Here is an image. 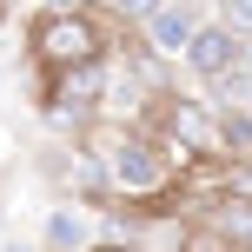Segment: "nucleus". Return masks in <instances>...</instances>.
Returning a JSON list of instances; mask_svg holds the SVG:
<instances>
[{"mask_svg": "<svg viewBox=\"0 0 252 252\" xmlns=\"http://www.w3.org/2000/svg\"><path fill=\"white\" fill-rule=\"evenodd\" d=\"M219 113V146H226V159L239 166V159H252V113L246 106H213Z\"/></svg>", "mask_w": 252, "mask_h": 252, "instance_id": "6", "label": "nucleus"}, {"mask_svg": "<svg viewBox=\"0 0 252 252\" xmlns=\"http://www.w3.org/2000/svg\"><path fill=\"white\" fill-rule=\"evenodd\" d=\"M199 7H213V0H199Z\"/></svg>", "mask_w": 252, "mask_h": 252, "instance_id": "14", "label": "nucleus"}, {"mask_svg": "<svg viewBox=\"0 0 252 252\" xmlns=\"http://www.w3.org/2000/svg\"><path fill=\"white\" fill-rule=\"evenodd\" d=\"M0 252H40V239H0Z\"/></svg>", "mask_w": 252, "mask_h": 252, "instance_id": "10", "label": "nucleus"}, {"mask_svg": "<svg viewBox=\"0 0 252 252\" xmlns=\"http://www.w3.org/2000/svg\"><path fill=\"white\" fill-rule=\"evenodd\" d=\"M246 113H252V106H246Z\"/></svg>", "mask_w": 252, "mask_h": 252, "instance_id": "15", "label": "nucleus"}, {"mask_svg": "<svg viewBox=\"0 0 252 252\" xmlns=\"http://www.w3.org/2000/svg\"><path fill=\"white\" fill-rule=\"evenodd\" d=\"M213 7H219V20H226V27L252 33V0H213Z\"/></svg>", "mask_w": 252, "mask_h": 252, "instance_id": "8", "label": "nucleus"}, {"mask_svg": "<svg viewBox=\"0 0 252 252\" xmlns=\"http://www.w3.org/2000/svg\"><path fill=\"white\" fill-rule=\"evenodd\" d=\"M93 246H100V213H87L73 199H53L47 219H40V252H93Z\"/></svg>", "mask_w": 252, "mask_h": 252, "instance_id": "4", "label": "nucleus"}, {"mask_svg": "<svg viewBox=\"0 0 252 252\" xmlns=\"http://www.w3.org/2000/svg\"><path fill=\"white\" fill-rule=\"evenodd\" d=\"M27 53L40 73H73L87 60H106V27L93 20V7H40L27 20Z\"/></svg>", "mask_w": 252, "mask_h": 252, "instance_id": "1", "label": "nucleus"}, {"mask_svg": "<svg viewBox=\"0 0 252 252\" xmlns=\"http://www.w3.org/2000/svg\"><path fill=\"white\" fill-rule=\"evenodd\" d=\"M93 252H139L133 239H120V232H100V246H93Z\"/></svg>", "mask_w": 252, "mask_h": 252, "instance_id": "9", "label": "nucleus"}, {"mask_svg": "<svg viewBox=\"0 0 252 252\" xmlns=\"http://www.w3.org/2000/svg\"><path fill=\"white\" fill-rule=\"evenodd\" d=\"M0 7H13V0H0Z\"/></svg>", "mask_w": 252, "mask_h": 252, "instance_id": "13", "label": "nucleus"}, {"mask_svg": "<svg viewBox=\"0 0 252 252\" xmlns=\"http://www.w3.org/2000/svg\"><path fill=\"white\" fill-rule=\"evenodd\" d=\"M206 20H213V7H199V0H166V7L139 27V47L179 66V60H186V47H192V33H199Z\"/></svg>", "mask_w": 252, "mask_h": 252, "instance_id": "3", "label": "nucleus"}, {"mask_svg": "<svg viewBox=\"0 0 252 252\" xmlns=\"http://www.w3.org/2000/svg\"><path fill=\"white\" fill-rule=\"evenodd\" d=\"M106 7H113V20H120V27H133V33H139V27H146L153 13L166 7V0H106Z\"/></svg>", "mask_w": 252, "mask_h": 252, "instance_id": "7", "label": "nucleus"}, {"mask_svg": "<svg viewBox=\"0 0 252 252\" xmlns=\"http://www.w3.org/2000/svg\"><path fill=\"white\" fill-rule=\"evenodd\" d=\"M0 27H7V7H0Z\"/></svg>", "mask_w": 252, "mask_h": 252, "instance_id": "12", "label": "nucleus"}, {"mask_svg": "<svg viewBox=\"0 0 252 252\" xmlns=\"http://www.w3.org/2000/svg\"><path fill=\"white\" fill-rule=\"evenodd\" d=\"M199 219H213L239 252H252V206L246 199H213V206H199Z\"/></svg>", "mask_w": 252, "mask_h": 252, "instance_id": "5", "label": "nucleus"}, {"mask_svg": "<svg viewBox=\"0 0 252 252\" xmlns=\"http://www.w3.org/2000/svg\"><path fill=\"white\" fill-rule=\"evenodd\" d=\"M239 60H252V33H239V27H226V20L213 13V20L192 33V47H186V60H179V66H186V73H192V87L206 93L213 80H226Z\"/></svg>", "mask_w": 252, "mask_h": 252, "instance_id": "2", "label": "nucleus"}, {"mask_svg": "<svg viewBox=\"0 0 252 252\" xmlns=\"http://www.w3.org/2000/svg\"><path fill=\"white\" fill-rule=\"evenodd\" d=\"M47 7H87V0H47Z\"/></svg>", "mask_w": 252, "mask_h": 252, "instance_id": "11", "label": "nucleus"}]
</instances>
